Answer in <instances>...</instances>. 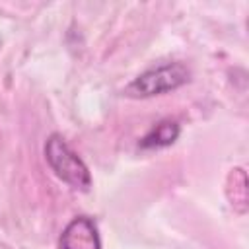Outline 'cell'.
I'll list each match as a JSON object with an SVG mask.
<instances>
[{
    "mask_svg": "<svg viewBox=\"0 0 249 249\" xmlns=\"http://www.w3.org/2000/svg\"><path fill=\"white\" fill-rule=\"evenodd\" d=\"M191 78V72L181 62H165L160 66H154L140 76H136L126 88L124 95L128 97H152L160 95L171 89L181 88Z\"/></svg>",
    "mask_w": 249,
    "mask_h": 249,
    "instance_id": "7a4b0ae2",
    "label": "cell"
},
{
    "mask_svg": "<svg viewBox=\"0 0 249 249\" xmlns=\"http://www.w3.org/2000/svg\"><path fill=\"white\" fill-rule=\"evenodd\" d=\"M60 249H101L95 222L88 216L74 218L60 235Z\"/></svg>",
    "mask_w": 249,
    "mask_h": 249,
    "instance_id": "3957f363",
    "label": "cell"
},
{
    "mask_svg": "<svg viewBox=\"0 0 249 249\" xmlns=\"http://www.w3.org/2000/svg\"><path fill=\"white\" fill-rule=\"evenodd\" d=\"M179 123L177 121H171V119H163L160 121L158 124H154L146 136L140 140V148L142 150H158V148H165V146H171L177 138H179Z\"/></svg>",
    "mask_w": 249,
    "mask_h": 249,
    "instance_id": "277c9868",
    "label": "cell"
},
{
    "mask_svg": "<svg viewBox=\"0 0 249 249\" xmlns=\"http://www.w3.org/2000/svg\"><path fill=\"white\" fill-rule=\"evenodd\" d=\"M45 160L58 179L78 191H88L91 175L82 158L66 144L60 134H51L45 142Z\"/></svg>",
    "mask_w": 249,
    "mask_h": 249,
    "instance_id": "6da1fadb",
    "label": "cell"
},
{
    "mask_svg": "<svg viewBox=\"0 0 249 249\" xmlns=\"http://www.w3.org/2000/svg\"><path fill=\"white\" fill-rule=\"evenodd\" d=\"M228 198L237 212L247 208V177L241 167H233L228 175Z\"/></svg>",
    "mask_w": 249,
    "mask_h": 249,
    "instance_id": "5b68a950",
    "label": "cell"
}]
</instances>
